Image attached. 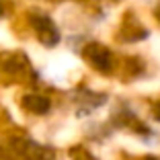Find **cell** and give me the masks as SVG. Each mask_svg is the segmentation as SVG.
Wrapping results in <instances>:
<instances>
[{
	"label": "cell",
	"instance_id": "6da1fadb",
	"mask_svg": "<svg viewBox=\"0 0 160 160\" xmlns=\"http://www.w3.org/2000/svg\"><path fill=\"white\" fill-rule=\"evenodd\" d=\"M86 58H88V62L94 68H99V70H109V66H111V56H109V52L103 49V47H99V45L88 47Z\"/></svg>",
	"mask_w": 160,
	"mask_h": 160
},
{
	"label": "cell",
	"instance_id": "5b68a950",
	"mask_svg": "<svg viewBox=\"0 0 160 160\" xmlns=\"http://www.w3.org/2000/svg\"><path fill=\"white\" fill-rule=\"evenodd\" d=\"M148 160H158V158H148Z\"/></svg>",
	"mask_w": 160,
	"mask_h": 160
},
{
	"label": "cell",
	"instance_id": "277c9868",
	"mask_svg": "<svg viewBox=\"0 0 160 160\" xmlns=\"http://www.w3.org/2000/svg\"><path fill=\"white\" fill-rule=\"evenodd\" d=\"M154 115H156V119H160V105H156V109H154Z\"/></svg>",
	"mask_w": 160,
	"mask_h": 160
},
{
	"label": "cell",
	"instance_id": "8992f818",
	"mask_svg": "<svg viewBox=\"0 0 160 160\" xmlns=\"http://www.w3.org/2000/svg\"><path fill=\"white\" fill-rule=\"evenodd\" d=\"M0 12H2V8H0Z\"/></svg>",
	"mask_w": 160,
	"mask_h": 160
},
{
	"label": "cell",
	"instance_id": "7a4b0ae2",
	"mask_svg": "<svg viewBox=\"0 0 160 160\" xmlns=\"http://www.w3.org/2000/svg\"><path fill=\"white\" fill-rule=\"evenodd\" d=\"M23 107L27 109V111H31V113H47L49 111V107H52V103H49V99H45V97H41V94H27L23 99Z\"/></svg>",
	"mask_w": 160,
	"mask_h": 160
},
{
	"label": "cell",
	"instance_id": "3957f363",
	"mask_svg": "<svg viewBox=\"0 0 160 160\" xmlns=\"http://www.w3.org/2000/svg\"><path fill=\"white\" fill-rule=\"evenodd\" d=\"M35 27L39 31V37L45 45H53L58 41V31L53 29L52 21L49 19H35Z\"/></svg>",
	"mask_w": 160,
	"mask_h": 160
}]
</instances>
